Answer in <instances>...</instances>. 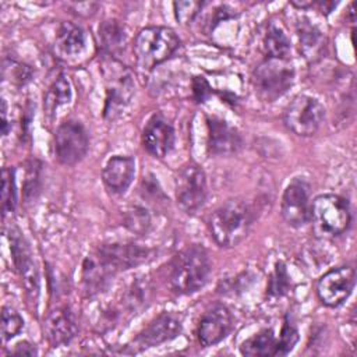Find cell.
Segmentation results:
<instances>
[{"mask_svg": "<svg viewBox=\"0 0 357 357\" xmlns=\"http://www.w3.org/2000/svg\"><path fill=\"white\" fill-rule=\"evenodd\" d=\"M252 220V212L245 202L229 199L212 212L208 227L220 247H234L247 237Z\"/></svg>", "mask_w": 357, "mask_h": 357, "instance_id": "6da1fadb", "label": "cell"}, {"mask_svg": "<svg viewBox=\"0 0 357 357\" xmlns=\"http://www.w3.org/2000/svg\"><path fill=\"white\" fill-rule=\"evenodd\" d=\"M211 275L208 252L201 245H190L180 251L173 262L169 275L172 291L190 294L205 286Z\"/></svg>", "mask_w": 357, "mask_h": 357, "instance_id": "7a4b0ae2", "label": "cell"}, {"mask_svg": "<svg viewBox=\"0 0 357 357\" xmlns=\"http://www.w3.org/2000/svg\"><path fill=\"white\" fill-rule=\"evenodd\" d=\"M180 46L176 32L167 26H146L141 29L134 40V56L137 66L149 71L167 60Z\"/></svg>", "mask_w": 357, "mask_h": 357, "instance_id": "3957f363", "label": "cell"}, {"mask_svg": "<svg viewBox=\"0 0 357 357\" xmlns=\"http://www.w3.org/2000/svg\"><path fill=\"white\" fill-rule=\"evenodd\" d=\"M102 74L106 88V100L103 116L114 120L131 102L135 85L131 71L113 57H107L102 63Z\"/></svg>", "mask_w": 357, "mask_h": 357, "instance_id": "277c9868", "label": "cell"}, {"mask_svg": "<svg viewBox=\"0 0 357 357\" xmlns=\"http://www.w3.org/2000/svg\"><path fill=\"white\" fill-rule=\"evenodd\" d=\"M294 81V67L290 59L265 57L252 74L257 96L264 102H275L284 95Z\"/></svg>", "mask_w": 357, "mask_h": 357, "instance_id": "5b68a950", "label": "cell"}, {"mask_svg": "<svg viewBox=\"0 0 357 357\" xmlns=\"http://www.w3.org/2000/svg\"><path fill=\"white\" fill-rule=\"evenodd\" d=\"M314 231L321 237H333L342 234L350 225L349 202L335 194L318 195L310 211Z\"/></svg>", "mask_w": 357, "mask_h": 357, "instance_id": "8992f818", "label": "cell"}, {"mask_svg": "<svg viewBox=\"0 0 357 357\" xmlns=\"http://www.w3.org/2000/svg\"><path fill=\"white\" fill-rule=\"evenodd\" d=\"M325 117L321 102L310 95H297L284 110L286 127L300 137H310L318 131Z\"/></svg>", "mask_w": 357, "mask_h": 357, "instance_id": "52a82bcc", "label": "cell"}, {"mask_svg": "<svg viewBox=\"0 0 357 357\" xmlns=\"http://www.w3.org/2000/svg\"><path fill=\"white\" fill-rule=\"evenodd\" d=\"M206 176L197 163L183 166L176 177V199L188 213L195 212L206 199Z\"/></svg>", "mask_w": 357, "mask_h": 357, "instance_id": "ba28073f", "label": "cell"}, {"mask_svg": "<svg viewBox=\"0 0 357 357\" xmlns=\"http://www.w3.org/2000/svg\"><path fill=\"white\" fill-rule=\"evenodd\" d=\"M85 127L75 120L61 123L54 134V153L60 163L71 166L79 162L88 151Z\"/></svg>", "mask_w": 357, "mask_h": 357, "instance_id": "9c48e42d", "label": "cell"}, {"mask_svg": "<svg viewBox=\"0 0 357 357\" xmlns=\"http://www.w3.org/2000/svg\"><path fill=\"white\" fill-rule=\"evenodd\" d=\"M354 282L356 271L353 266H336L319 278L317 283L318 298L328 307H337L351 294Z\"/></svg>", "mask_w": 357, "mask_h": 357, "instance_id": "30bf717a", "label": "cell"}, {"mask_svg": "<svg viewBox=\"0 0 357 357\" xmlns=\"http://www.w3.org/2000/svg\"><path fill=\"white\" fill-rule=\"evenodd\" d=\"M10 250L15 269L21 278L25 291L32 300L38 298L39 294V273L33 261L31 248L18 229L10 230Z\"/></svg>", "mask_w": 357, "mask_h": 357, "instance_id": "8fae6325", "label": "cell"}, {"mask_svg": "<svg viewBox=\"0 0 357 357\" xmlns=\"http://www.w3.org/2000/svg\"><path fill=\"white\" fill-rule=\"evenodd\" d=\"M310 190L303 178L293 180L282 197V216L291 227L304 226L310 220Z\"/></svg>", "mask_w": 357, "mask_h": 357, "instance_id": "7c38bea8", "label": "cell"}, {"mask_svg": "<svg viewBox=\"0 0 357 357\" xmlns=\"http://www.w3.org/2000/svg\"><path fill=\"white\" fill-rule=\"evenodd\" d=\"M181 318L173 312H163L158 315L149 325L135 337L134 349L144 350L159 346L167 340L177 337L181 333Z\"/></svg>", "mask_w": 357, "mask_h": 357, "instance_id": "4fadbf2b", "label": "cell"}, {"mask_svg": "<svg viewBox=\"0 0 357 357\" xmlns=\"http://www.w3.org/2000/svg\"><path fill=\"white\" fill-rule=\"evenodd\" d=\"M233 317L225 305L209 308L201 318L198 325V342L204 347L215 346L222 342L231 331Z\"/></svg>", "mask_w": 357, "mask_h": 357, "instance_id": "5bb4252c", "label": "cell"}, {"mask_svg": "<svg viewBox=\"0 0 357 357\" xmlns=\"http://www.w3.org/2000/svg\"><path fill=\"white\" fill-rule=\"evenodd\" d=\"M78 325L70 307H57L45 319L43 332L52 347L67 344L77 335Z\"/></svg>", "mask_w": 357, "mask_h": 357, "instance_id": "9a60e30c", "label": "cell"}, {"mask_svg": "<svg viewBox=\"0 0 357 357\" xmlns=\"http://www.w3.org/2000/svg\"><path fill=\"white\" fill-rule=\"evenodd\" d=\"M144 148L156 158L166 156L174 145V130L160 114H153L142 131Z\"/></svg>", "mask_w": 357, "mask_h": 357, "instance_id": "2e32d148", "label": "cell"}, {"mask_svg": "<svg viewBox=\"0 0 357 357\" xmlns=\"http://www.w3.org/2000/svg\"><path fill=\"white\" fill-rule=\"evenodd\" d=\"M206 124H208V149L211 153L233 155L241 148L243 145L241 135L227 121L218 117H209L206 120Z\"/></svg>", "mask_w": 357, "mask_h": 357, "instance_id": "e0dca14e", "label": "cell"}, {"mask_svg": "<svg viewBox=\"0 0 357 357\" xmlns=\"http://www.w3.org/2000/svg\"><path fill=\"white\" fill-rule=\"evenodd\" d=\"M114 269L99 248L85 258L82 265V283L89 296L102 291L114 278Z\"/></svg>", "mask_w": 357, "mask_h": 357, "instance_id": "ac0fdd59", "label": "cell"}, {"mask_svg": "<svg viewBox=\"0 0 357 357\" xmlns=\"http://www.w3.org/2000/svg\"><path fill=\"white\" fill-rule=\"evenodd\" d=\"M135 174V160L131 156L110 158L102 172V178L107 190L123 194L132 183Z\"/></svg>", "mask_w": 357, "mask_h": 357, "instance_id": "d6986e66", "label": "cell"}, {"mask_svg": "<svg viewBox=\"0 0 357 357\" xmlns=\"http://www.w3.org/2000/svg\"><path fill=\"white\" fill-rule=\"evenodd\" d=\"M85 32L74 22H61L54 39V49L61 57H75L85 49Z\"/></svg>", "mask_w": 357, "mask_h": 357, "instance_id": "ffe728a7", "label": "cell"}, {"mask_svg": "<svg viewBox=\"0 0 357 357\" xmlns=\"http://www.w3.org/2000/svg\"><path fill=\"white\" fill-rule=\"evenodd\" d=\"M297 36L300 43V52L304 54L305 59L315 60L321 56L325 46V38L315 25H312L307 20L300 21L297 24Z\"/></svg>", "mask_w": 357, "mask_h": 357, "instance_id": "44dd1931", "label": "cell"}, {"mask_svg": "<svg viewBox=\"0 0 357 357\" xmlns=\"http://www.w3.org/2000/svg\"><path fill=\"white\" fill-rule=\"evenodd\" d=\"M240 351L241 354L250 356V357L276 356L278 339L271 328L262 329L258 333L248 337L247 340H244L240 347Z\"/></svg>", "mask_w": 357, "mask_h": 357, "instance_id": "7402d4cb", "label": "cell"}, {"mask_svg": "<svg viewBox=\"0 0 357 357\" xmlns=\"http://www.w3.org/2000/svg\"><path fill=\"white\" fill-rule=\"evenodd\" d=\"M262 43H264V52L266 54L265 57L289 59L290 39L280 25L275 22H269L266 32L264 35Z\"/></svg>", "mask_w": 357, "mask_h": 357, "instance_id": "603a6c76", "label": "cell"}, {"mask_svg": "<svg viewBox=\"0 0 357 357\" xmlns=\"http://www.w3.org/2000/svg\"><path fill=\"white\" fill-rule=\"evenodd\" d=\"M71 100V86L66 77H57L52 85L47 88L45 98H43V112L47 119H53L56 110L70 103Z\"/></svg>", "mask_w": 357, "mask_h": 357, "instance_id": "cb8c5ba5", "label": "cell"}, {"mask_svg": "<svg viewBox=\"0 0 357 357\" xmlns=\"http://www.w3.org/2000/svg\"><path fill=\"white\" fill-rule=\"evenodd\" d=\"M126 42V32L123 25L116 20H107L99 26V43L102 49L109 53H117Z\"/></svg>", "mask_w": 357, "mask_h": 357, "instance_id": "d4e9b609", "label": "cell"}, {"mask_svg": "<svg viewBox=\"0 0 357 357\" xmlns=\"http://www.w3.org/2000/svg\"><path fill=\"white\" fill-rule=\"evenodd\" d=\"M15 174L13 169H3L1 172V209L3 215L14 211L17 204Z\"/></svg>", "mask_w": 357, "mask_h": 357, "instance_id": "484cf974", "label": "cell"}, {"mask_svg": "<svg viewBox=\"0 0 357 357\" xmlns=\"http://www.w3.org/2000/svg\"><path fill=\"white\" fill-rule=\"evenodd\" d=\"M22 328H24L22 317L17 311H14L13 308L3 307V310H1V336H3V340L4 342L10 340L15 335H18Z\"/></svg>", "mask_w": 357, "mask_h": 357, "instance_id": "4316f807", "label": "cell"}, {"mask_svg": "<svg viewBox=\"0 0 357 357\" xmlns=\"http://www.w3.org/2000/svg\"><path fill=\"white\" fill-rule=\"evenodd\" d=\"M126 225L130 230L135 231V233H145L151 225V218L149 213L146 212V209L139 208V206H134L132 209H130L127 212L126 216Z\"/></svg>", "mask_w": 357, "mask_h": 357, "instance_id": "83f0119b", "label": "cell"}, {"mask_svg": "<svg viewBox=\"0 0 357 357\" xmlns=\"http://www.w3.org/2000/svg\"><path fill=\"white\" fill-rule=\"evenodd\" d=\"M287 289H289V275H287L286 266L282 262H279L276 264L275 272L271 276L268 294L279 297V296H283L287 291Z\"/></svg>", "mask_w": 357, "mask_h": 357, "instance_id": "f1b7e54d", "label": "cell"}, {"mask_svg": "<svg viewBox=\"0 0 357 357\" xmlns=\"http://www.w3.org/2000/svg\"><path fill=\"white\" fill-rule=\"evenodd\" d=\"M298 340V332L294 328L293 324H290L287 319L284 321L282 331H280V336L278 339V351L276 356H286L287 353L291 351V349L294 347V344Z\"/></svg>", "mask_w": 357, "mask_h": 357, "instance_id": "f546056e", "label": "cell"}, {"mask_svg": "<svg viewBox=\"0 0 357 357\" xmlns=\"http://www.w3.org/2000/svg\"><path fill=\"white\" fill-rule=\"evenodd\" d=\"M173 6H174L176 18L181 24H188L201 11L204 3H201V1H176Z\"/></svg>", "mask_w": 357, "mask_h": 357, "instance_id": "4dcf8cb0", "label": "cell"}, {"mask_svg": "<svg viewBox=\"0 0 357 357\" xmlns=\"http://www.w3.org/2000/svg\"><path fill=\"white\" fill-rule=\"evenodd\" d=\"M10 354H14V356H36L38 351H36L33 344H31L28 342H20L14 346L13 350H10Z\"/></svg>", "mask_w": 357, "mask_h": 357, "instance_id": "1f68e13d", "label": "cell"}, {"mask_svg": "<svg viewBox=\"0 0 357 357\" xmlns=\"http://www.w3.org/2000/svg\"><path fill=\"white\" fill-rule=\"evenodd\" d=\"M318 6L321 7V11H322V13L328 14V13H331V11H332V8H335V7L337 6V3H328V1H321V3H318Z\"/></svg>", "mask_w": 357, "mask_h": 357, "instance_id": "d6a6232c", "label": "cell"}, {"mask_svg": "<svg viewBox=\"0 0 357 357\" xmlns=\"http://www.w3.org/2000/svg\"><path fill=\"white\" fill-rule=\"evenodd\" d=\"M1 116H3V134H7V119H6V102H1Z\"/></svg>", "mask_w": 357, "mask_h": 357, "instance_id": "836d02e7", "label": "cell"}]
</instances>
